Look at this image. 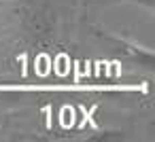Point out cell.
Masks as SVG:
<instances>
[{
  "instance_id": "1",
  "label": "cell",
  "mask_w": 155,
  "mask_h": 142,
  "mask_svg": "<svg viewBox=\"0 0 155 142\" xmlns=\"http://www.w3.org/2000/svg\"><path fill=\"white\" fill-rule=\"evenodd\" d=\"M9 21L30 45H47L58 32V11L51 0H11Z\"/></svg>"
},
{
  "instance_id": "3",
  "label": "cell",
  "mask_w": 155,
  "mask_h": 142,
  "mask_svg": "<svg viewBox=\"0 0 155 142\" xmlns=\"http://www.w3.org/2000/svg\"><path fill=\"white\" fill-rule=\"evenodd\" d=\"M125 131L121 129H100L98 136H89V140H100V142H108V140H123Z\"/></svg>"
},
{
  "instance_id": "2",
  "label": "cell",
  "mask_w": 155,
  "mask_h": 142,
  "mask_svg": "<svg viewBox=\"0 0 155 142\" xmlns=\"http://www.w3.org/2000/svg\"><path fill=\"white\" fill-rule=\"evenodd\" d=\"M96 32H98L102 38H106L108 43H113L115 49H117L119 53H123L134 66H138V68H142V70H147V72H153V51H151L149 47H142V45H138V43H134V40H127V38L119 36V34H113L110 30L98 28Z\"/></svg>"
}]
</instances>
